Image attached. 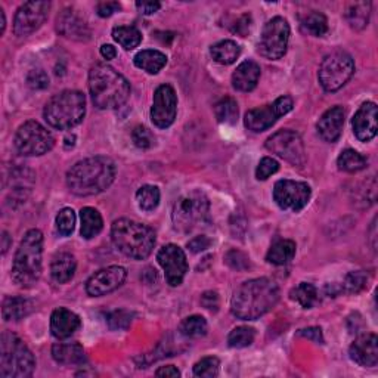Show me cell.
<instances>
[{"label":"cell","instance_id":"6da1fadb","mask_svg":"<svg viewBox=\"0 0 378 378\" xmlns=\"http://www.w3.org/2000/svg\"><path fill=\"white\" fill-rule=\"evenodd\" d=\"M279 288L269 278L250 279L237 288L230 301L234 317L243 321H255L277 306Z\"/></svg>","mask_w":378,"mask_h":378},{"label":"cell","instance_id":"7a4b0ae2","mask_svg":"<svg viewBox=\"0 0 378 378\" xmlns=\"http://www.w3.org/2000/svg\"><path fill=\"white\" fill-rule=\"evenodd\" d=\"M117 167L108 157H90L71 167L67 173V186L79 197L98 195L108 189L115 179Z\"/></svg>","mask_w":378,"mask_h":378},{"label":"cell","instance_id":"3957f363","mask_svg":"<svg viewBox=\"0 0 378 378\" xmlns=\"http://www.w3.org/2000/svg\"><path fill=\"white\" fill-rule=\"evenodd\" d=\"M89 90L94 107L99 110H114L129 99L130 85L112 67L97 64L89 71Z\"/></svg>","mask_w":378,"mask_h":378},{"label":"cell","instance_id":"277c9868","mask_svg":"<svg viewBox=\"0 0 378 378\" xmlns=\"http://www.w3.org/2000/svg\"><path fill=\"white\" fill-rule=\"evenodd\" d=\"M111 238L120 253L135 260L148 257L155 246L154 230L130 219L115 220L111 228Z\"/></svg>","mask_w":378,"mask_h":378},{"label":"cell","instance_id":"5b68a950","mask_svg":"<svg viewBox=\"0 0 378 378\" xmlns=\"http://www.w3.org/2000/svg\"><path fill=\"white\" fill-rule=\"evenodd\" d=\"M41 256H43V234L30 229L17 250L12 265V279L19 287L30 288L40 279Z\"/></svg>","mask_w":378,"mask_h":378},{"label":"cell","instance_id":"8992f818","mask_svg":"<svg viewBox=\"0 0 378 378\" xmlns=\"http://www.w3.org/2000/svg\"><path fill=\"white\" fill-rule=\"evenodd\" d=\"M86 98L79 90H62L52 97L43 111L45 120L58 130L76 128L85 119Z\"/></svg>","mask_w":378,"mask_h":378},{"label":"cell","instance_id":"52a82bcc","mask_svg":"<svg viewBox=\"0 0 378 378\" xmlns=\"http://www.w3.org/2000/svg\"><path fill=\"white\" fill-rule=\"evenodd\" d=\"M36 368V359L17 334L5 331L0 340V377L27 378Z\"/></svg>","mask_w":378,"mask_h":378},{"label":"cell","instance_id":"ba28073f","mask_svg":"<svg viewBox=\"0 0 378 378\" xmlns=\"http://www.w3.org/2000/svg\"><path fill=\"white\" fill-rule=\"evenodd\" d=\"M173 226L177 232L189 234L210 220V201L201 191L186 192L177 198L172 212Z\"/></svg>","mask_w":378,"mask_h":378},{"label":"cell","instance_id":"9c48e42d","mask_svg":"<svg viewBox=\"0 0 378 378\" xmlns=\"http://www.w3.org/2000/svg\"><path fill=\"white\" fill-rule=\"evenodd\" d=\"M355 72V62L343 50L332 52L324 58L319 67V83L325 92H337L348 83Z\"/></svg>","mask_w":378,"mask_h":378},{"label":"cell","instance_id":"30bf717a","mask_svg":"<svg viewBox=\"0 0 378 378\" xmlns=\"http://www.w3.org/2000/svg\"><path fill=\"white\" fill-rule=\"evenodd\" d=\"M14 142L17 151L27 157L43 155L54 148L55 145L52 133L34 120H28L19 126Z\"/></svg>","mask_w":378,"mask_h":378},{"label":"cell","instance_id":"8fae6325","mask_svg":"<svg viewBox=\"0 0 378 378\" xmlns=\"http://www.w3.org/2000/svg\"><path fill=\"white\" fill-rule=\"evenodd\" d=\"M290 40V26L287 19L275 17L269 19L261 31L259 41V52L268 59H279L286 55Z\"/></svg>","mask_w":378,"mask_h":378},{"label":"cell","instance_id":"7c38bea8","mask_svg":"<svg viewBox=\"0 0 378 378\" xmlns=\"http://www.w3.org/2000/svg\"><path fill=\"white\" fill-rule=\"evenodd\" d=\"M266 148L282 160L291 163L292 166L301 167L306 163V150L300 138V135L292 130H279L268 138Z\"/></svg>","mask_w":378,"mask_h":378},{"label":"cell","instance_id":"4fadbf2b","mask_svg":"<svg viewBox=\"0 0 378 378\" xmlns=\"http://www.w3.org/2000/svg\"><path fill=\"white\" fill-rule=\"evenodd\" d=\"M292 110V99L290 97H279L274 103L265 107L250 110L246 114L244 124L251 132H265L274 126L279 117L288 114Z\"/></svg>","mask_w":378,"mask_h":378},{"label":"cell","instance_id":"5bb4252c","mask_svg":"<svg viewBox=\"0 0 378 378\" xmlns=\"http://www.w3.org/2000/svg\"><path fill=\"white\" fill-rule=\"evenodd\" d=\"M312 195V189L308 183L297 181H278L274 186V201L279 208L287 212L299 213L308 206Z\"/></svg>","mask_w":378,"mask_h":378},{"label":"cell","instance_id":"9a60e30c","mask_svg":"<svg viewBox=\"0 0 378 378\" xmlns=\"http://www.w3.org/2000/svg\"><path fill=\"white\" fill-rule=\"evenodd\" d=\"M50 10V2H27L21 5L14 19V33L27 37L43 26Z\"/></svg>","mask_w":378,"mask_h":378},{"label":"cell","instance_id":"2e32d148","mask_svg":"<svg viewBox=\"0 0 378 378\" xmlns=\"http://www.w3.org/2000/svg\"><path fill=\"white\" fill-rule=\"evenodd\" d=\"M177 112V94L170 85L157 88L152 99L151 120L160 129L170 128Z\"/></svg>","mask_w":378,"mask_h":378},{"label":"cell","instance_id":"e0dca14e","mask_svg":"<svg viewBox=\"0 0 378 378\" xmlns=\"http://www.w3.org/2000/svg\"><path fill=\"white\" fill-rule=\"evenodd\" d=\"M157 260L164 270L169 286H181L188 272V261L183 250L175 244H167L157 253Z\"/></svg>","mask_w":378,"mask_h":378},{"label":"cell","instance_id":"ac0fdd59","mask_svg":"<svg viewBox=\"0 0 378 378\" xmlns=\"http://www.w3.org/2000/svg\"><path fill=\"white\" fill-rule=\"evenodd\" d=\"M126 272L121 266H108L103 268L88 279L86 282V292L92 297H101L105 294H110L123 286L126 281Z\"/></svg>","mask_w":378,"mask_h":378},{"label":"cell","instance_id":"d6986e66","mask_svg":"<svg viewBox=\"0 0 378 378\" xmlns=\"http://www.w3.org/2000/svg\"><path fill=\"white\" fill-rule=\"evenodd\" d=\"M57 31L62 37L76 41H88L92 34L86 21L72 8H66L57 17Z\"/></svg>","mask_w":378,"mask_h":378},{"label":"cell","instance_id":"ffe728a7","mask_svg":"<svg viewBox=\"0 0 378 378\" xmlns=\"http://www.w3.org/2000/svg\"><path fill=\"white\" fill-rule=\"evenodd\" d=\"M378 110L374 102L362 103L352 120L353 133L361 142H370L378 130Z\"/></svg>","mask_w":378,"mask_h":378},{"label":"cell","instance_id":"44dd1931","mask_svg":"<svg viewBox=\"0 0 378 378\" xmlns=\"http://www.w3.org/2000/svg\"><path fill=\"white\" fill-rule=\"evenodd\" d=\"M349 355L353 362H356L361 366H366V368H372L378 364V339L372 332H366L359 335L356 339L350 349Z\"/></svg>","mask_w":378,"mask_h":378},{"label":"cell","instance_id":"7402d4cb","mask_svg":"<svg viewBox=\"0 0 378 378\" xmlns=\"http://www.w3.org/2000/svg\"><path fill=\"white\" fill-rule=\"evenodd\" d=\"M81 325L79 315L66 308H58L50 317V331L58 340H66L71 337Z\"/></svg>","mask_w":378,"mask_h":378},{"label":"cell","instance_id":"603a6c76","mask_svg":"<svg viewBox=\"0 0 378 378\" xmlns=\"http://www.w3.org/2000/svg\"><path fill=\"white\" fill-rule=\"evenodd\" d=\"M344 117H346V112L341 107H332L321 115V119L317 124V129L319 136L325 142L332 143L340 138L343 124H344Z\"/></svg>","mask_w":378,"mask_h":378},{"label":"cell","instance_id":"cb8c5ba5","mask_svg":"<svg viewBox=\"0 0 378 378\" xmlns=\"http://www.w3.org/2000/svg\"><path fill=\"white\" fill-rule=\"evenodd\" d=\"M260 67L255 61H244L232 74V86L239 92H251L259 83Z\"/></svg>","mask_w":378,"mask_h":378},{"label":"cell","instance_id":"d4e9b609","mask_svg":"<svg viewBox=\"0 0 378 378\" xmlns=\"http://www.w3.org/2000/svg\"><path fill=\"white\" fill-rule=\"evenodd\" d=\"M76 268H77V261L76 257L71 253H58L52 259L50 263V277L55 282L58 284H66L72 279L76 274Z\"/></svg>","mask_w":378,"mask_h":378},{"label":"cell","instance_id":"484cf974","mask_svg":"<svg viewBox=\"0 0 378 378\" xmlns=\"http://www.w3.org/2000/svg\"><path fill=\"white\" fill-rule=\"evenodd\" d=\"M52 358L61 365H81L86 355L79 343H58L52 348Z\"/></svg>","mask_w":378,"mask_h":378},{"label":"cell","instance_id":"4316f807","mask_svg":"<svg viewBox=\"0 0 378 378\" xmlns=\"http://www.w3.org/2000/svg\"><path fill=\"white\" fill-rule=\"evenodd\" d=\"M34 310V303L27 297H6L2 304V317L5 321H19Z\"/></svg>","mask_w":378,"mask_h":378},{"label":"cell","instance_id":"83f0119b","mask_svg":"<svg viewBox=\"0 0 378 378\" xmlns=\"http://www.w3.org/2000/svg\"><path fill=\"white\" fill-rule=\"evenodd\" d=\"M133 61L136 67L146 71L148 74H157V72H160L166 67L167 57L160 50L146 49L136 54Z\"/></svg>","mask_w":378,"mask_h":378},{"label":"cell","instance_id":"f1b7e54d","mask_svg":"<svg viewBox=\"0 0 378 378\" xmlns=\"http://www.w3.org/2000/svg\"><path fill=\"white\" fill-rule=\"evenodd\" d=\"M80 219H81L80 234L83 238L92 239L101 234V230L103 228V220L97 208H93V207L81 208Z\"/></svg>","mask_w":378,"mask_h":378},{"label":"cell","instance_id":"f546056e","mask_svg":"<svg viewBox=\"0 0 378 378\" xmlns=\"http://www.w3.org/2000/svg\"><path fill=\"white\" fill-rule=\"evenodd\" d=\"M296 243L291 239H279L268 251L266 260L272 265L282 266L296 256Z\"/></svg>","mask_w":378,"mask_h":378},{"label":"cell","instance_id":"4dcf8cb0","mask_svg":"<svg viewBox=\"0 0 378 378\" xmlns=\"http://www.w3.org/2000/svg\"><path fill=\"white\" fill-rule=\"evenodd\" d=\"M349 26L353 30H364L370 23L371 2H355L350 3L344 14Z\"/></svg>","mask_w":378,"mask_h":378},{"label":"cell","instance_id":"1f68e13d","mask_svg":"<svg viewBox=\"0 0 378 378\" xmlns=\"http://www.w3.org/2000/svg\"><path fill=\"white\" fill-rule=\"evenodd\" d=\"M210 54H212L217 64L230 66L239 58L241 48L234 40H222L212 48Z\"/></svg>","mask_w":378,"mask_h":378},{"label":"cell","instance_id":"d6a6232c","mask_svg":"<svg viewBox=\"0 0 378 378\" xmlns=\"http://www.w3.org/2000/svg\"><path fill=\"white\" fill-rule=\"evenodd\" d=\"M112 39L126 50H132L141 45L142 34L133 26H119L112 30Z\"/></svg>","mask_w":378,"mask_h":378},{"label":"cell","instance_id":"836d02e7","mask_svg":"<svg viewBox=\"0 0 378 378\" xmlns=\"http://www.w3.org/2000/svg\"><path fill=\"white\" fill-rule=\"evenodd\" d=\"M290 296L294 301H297L301 308L310 309L319 300V291L313 284L309 282H300L296 288H292Z\"/></svg>","mask_w":378,"mask_h":378},{"label":"cell","instance_id":"e575fe53","mask_svg":"<svg viewBox=\"0 0 378 378\" xmlns=\"http://www.w3.org/2000/svg\"><path fill=\"white\" fill-rule=\"evenodd\" d=\"M301 28L304 33L313 37H322L328 31V21L324 14L318 10H312L301 18Z\"/></svg>","mask_w":378,"mask_h":378},{"label":"cell","instance_id":"d590c367","mask_svg":"<svg viewBox=\"0 0 378 378\" xmlns=\"http://www.w3.org/2000/svg\"><path fill=\"white\" fill-rule=\"evenodd\" d=\"M216 120L220 124L234 126L238 121V103L234 98H222L215 105Z\"/></svg>","mask_w":378,"mask_h":378},{"label":"cell","instance_id":"8d00e7d4","mask_svg":"<svg viewBox=\"0 0 378 378\" xmlns=\"http://www.w3.org/2000/svg\"><path fill=\"white\" fill-rule=\"evenodd\" d=\"M366 164H368V160H366L362 154H359L355 150H344L337 159L339 169L343 172H348V173L364 170Z\"/></svg>","mask_w":378,"mask_h":378},{"label":"cell","instance_id":"74e56055","mask_svg":"<svg viewBox=\"0 0 378 378\" xmlns=\"http://www.w3.org/2000/svg\"><path fill=\"white\" fill-rule=\"evenodd\" d=\"M207 321L199 317V315H192V317L185 318L179 325V332L186 339H199L207 334Z\"/></svg>","mask_w":378,"mask_h":378},{"label":"cell","instance_id":"f35d334b","mask_svg":"<svg viewBox=\"0 0 378 378\" xmlns=\"http://www.w3.org/2000/svg\"><path fill=\"white\" fill-rule=\"evenodd\" d=\"M136 201L143 212H152L160 204V189L154 185H143L136 192Z\"/></svg>","mask_w":378,"mask_h":378},{"label":"cell","instance_id":"ab89813d","mask_svg":"<svg viewBox=\"0 0 378 378\" xmlns=\"http://www.w3.org/2000/svg\"><path fill=\"white\" fill-rule=\"evenodd\" d=\"M256 339V331L250 327H237L228 335L229 348L243 349L253 344Z\"/></svg>","mask_w":378,"mask_h":378},{"label":"cell","instance_id":"60d3db41","mask_svg":"<svg viewBox=\"0 0 378 378\" xmlns=\"http://www.w3.org/2000/svg\"><path fill=\"white\" fill-rule=\"evenodd\" d=\"M366 284H368V277H366L365 272L362 270L350 272L349 275H346L343 282L339 284V290H340V294L341 292L356 294L362 291L366 287Z\"/></svg>","mask_w":378,"mask_h":378},{"label":"cell","instance_id":"b9f144b4","mask_svg":"<svg viewBox=\"0 0 378 378\" xmlns=\"http://www.w3.org/2000/svg\"><path fill=\"white\" fill-rule=\"evenodd\" d=\"M76 228V213L72 208H62L57 216V230L59 235L68 237L74 232Z\"/></svg>","mask_w":378,"mask_h":378},{"label":"cell","instance_id":"7bdbcfd3","mask_svg":"<svg viewBox=\"0 0 378 378\" xmlns=\"http://www.w3.org/2000/svg\"><path fill=\"white\" fill-rule=\"evenodd\" d=\"M220 362L215 356H207L194 365V375L201 378H213L219 375Z\"/></svg>","mask_w":378,"mask_h":378},{"label":"cell","instance_id":"ee69618b","mask_svg":"<svg viewBox=\"0 0 378 378\" xmlns=\"http://www.w3.org/2000/svg\"><path fill=\"white\" fill-rule=\"evenodd\" d=\"M132 141L136 148L151 150L155 145V136L148 128H145V126H136L132 132Z\"/></svg>","mask_w":378,"mask_h":378},{"label":"cell","instance_id":"f6af8a7d","mask_svg":"<svg viewBox=\"0 0 378 378\" xmlns=\"http://www.w3.org/2000/svg\"><path fill=\"white\" fill-rule=\"evenodd\" d=\"M133 317L135 315L130 310H126V309L112 310L107 317L108 327L111 330H128L133 321Z\"/></svg>","mask_w":378,"mask_h":378},{"label":"cell","instance_id":"bcb514c9","mask_svg":"<svg viewBox=\"0 0 378 378\" xmlns=\"http://www.w3.org/2000/svg\"><path fill=\"white\" fill-rule=\"evenodd\" d=\"M27 85L34 90H43L49 86V76L41 68L31 70L27 74Z\"/></svg>","mask_w":378,"mask_h":378},{"label":"cell","instance_id":"7dc6e473","mask_svg":"<svg viewBox=\"0 0 378 378\" xmlns=\"http://www.w3.org/2000/svg\"><path fill=\"white\" fill-rule=\"evenodd\" d=\"M279 170V164L277 160L270 159V157H265V159H261L257 169H256V177L259 181H266L268 177H270L272 175H275Z\"/></svg>","mask_w":378,"mask_h":378},{"label":"cell","instance_id":"c3c4849f","mask_svg":"<svg viewBox=\"0 0 378 378\" xmlns=\"http://www.w3.org/2000/svg\"><path fill=\"white\" fill-rule=\"evenodd\" d=\"M225 261L230 268L237 270H246L250 268V259L238 250H230L225 257Z\"/></svg>","mask_w":378,"mask_h":378},{"label":"cell","instance_id":"681fc988","mask_svg":"<svg viewBox=\"0 0 378 378\" xmlns=\"http://www.w3.org/2000/svg\"><path fill=\"white\" fill-rule=\"evenodd\" d=\"M251 24H253V21H251V15H250V14H244V15L238 17V18L234 21L232 27H230V30H232L234 33L246 37V36L250 33Z\"/></svg>","mask_w":378,"mask_h":378},{"label":"cell","instance_id":"f907efd6","mask_svg":"<svg viewBox=\"0 0 378 378\" xmlns=\"http://www.w3.org/2000/svg\"><path fill=\"white\" fill-rule=\"evenodd\" d=\"M210 246H212V239L207 238L206 235L195 237L188 243L189 251H191V253H194V255L201 253V251H206Z\"/></svg>","mask_w":378,"mask_h":378},{"label":"cell","instance_id":"816d5d0a","mask_svg":"<svg viewBox=\"0 0 378 378\" xmlns=\"http://www.w3.org/2000/svg\"><path fill=\"white\" fill-rule=\"evenodd\" d=\"M120 9H121V5L119 2H101L97 6V12L102 18H108L112 14L119 12Z\"/></svg>","mask_w":378,"mask_h":378},{"label":"cell","instance_id":"f5cc1de1","mask_svg":"<svg viewBox=\"0 0 378 378\" xmlns=\"http://www.w3.org/2000/svg\"><path fill=\"white\" fill-rule=\"evenodd\" d=\"M201 304L208 309V310H217L219 308V296L217 292H213V291H207L203 294L201 297Z\"/></svg>","mask_w":378,"mask_h":378},{"label":"cell","instance_id":"db71d44e","mask_svg":"<svg viewBox=\"0 0 378 378\" xmlns=\"http://www.w3.org/2000/svg\"><path fill=\"white\" fill-rule=\"evenodd\" d=\"M299 335H301V337H306V339H309L315 343H318V344H324V337H322L321 328L312 327V328H306V330H300Z\"/></svg>","mask_w":378,"mask_h":378},{"label":"cell","instance_id":"11a10c76","mask_svg":"<svg viewBox=\"0 0 378 378\" xmlns=\"http://www.w3.org/2000/svg\"><path fill=\"white\" fill-rule=\"evenodd\" d=\"M136 8H138L139 12L143 15H152L161 8V3L160 2H136Z\"/></svg>","mask_w":378,"mask_h":378},{"label":"cell","instance_id":"9f6ffc18","mask_svg":"<svg viewBox=\"0 0 378 378\" xmlns=\"http://www.w3.org/2000/svg\"><path fill=\"white\" fill-rule=\"evenodd\" d=\"M155 375L157 377H181V371L179 370H177L176 368V366H173V365H166V366H161V368H159V370H157V372H155Z\"/></svg>","mask_w":378,"mask_h":378},{"label":"cell","instance_id":"6f0895ef","mask_svg":"<svg viewBox=\"0 0 378 378\" xmlns=\"http://www.w3.org/2000/svg\"><path fill=\"white\" fill-rule=\"evenodd\" d=\"M101 55L103 59H114L117 57V49H115L112 45H102L101 46Z\"/></svg>","mask_w":378,"mask_h":378},{"label":"cell","instance_id":"680465c9","mask_svg":"<svg viewBox=\"0 0 378 378\" xmlns=\"http://www.w3.org/2000/svg\"><path fill=\"white\" fill-rule=\"evenodd\" d=\"M6 28V17H5V10L0 8V34L5 33Z\"/></svg>","mask_w":378,"mask_h":378},{"label":"cell","instance_id":"91938a15","mask_svg":"<svg viewBox=\"0 0 378 378\" xmlns=\"http://www.w3.org/2000/svg\"><path fill=\"white\" fill-rule=\"evenodd\" d=\"M9 246H10V238H9L8 232H3L2 234V251H3V255L8 251Z\"/></svg>","mask_w":378,"mask_h":378},{"label":"cell","instance_id":"94428289","mask_svg":"<svg viewBox=\"0 0 378 378\" xmlns=\"http://www.w3.org/2000/svg\"><path fill=\"white\" fill-rule=\"evenodd\" d=\"M74 143H76V136L74 135H68L67 138H66V148L67 150L72 148V146H74Z\"/></svg>","mask_w":378,"mask_h":378}]
</instances>
